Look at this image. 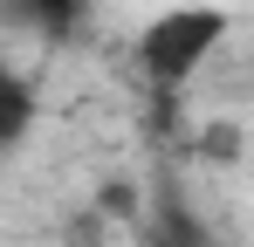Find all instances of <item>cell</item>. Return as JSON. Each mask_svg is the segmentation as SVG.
Segmentation results:
<instances>
[{
    "mask_svg": "<svg viewBox=\"0 0 254 247\" xmlns=\"http://www.w3.org/2000/svg\"><path fill=\"white\" fill-rule=\"evenodd\" d=\"M151 241H158V247H220V241H213V227H199L172 192L158 199V213H151Z\"/></svg>",
    "mask_w": 254,
    "mask_h": 247,
    "instance_id": "cell-3",
    "label": "cell"
},
{
    "mask_svg": "<svg viewBox=\"0 0 254 247\" xmlns=\"http://www.w3.org/2000/svg\"><path fill=\"white\" fill-rule=\"evenodd\" d=\"M227 41V14L220 7H172L158 21H144L137 35V69L151 89H186L213 62V48Z\"/></svg>",
    "mask_w": 254,
    "mask_h": 247,
    "instance_id": "cell-1",
    "label": "cell"
},
{
    "mask_svg": "<svg viewBox=\"0 0 254 247\" xmlns=\"http://www.w3.org/2000/svg\"><path fill=\"white\" fill-rule=\"evenodd\" d=\"M28 130H35V89H28V76L0 55V151H14Z\"/></svg>",
    "mask_w": 254,
    "mask_h": 247,
    "instance_id": "cell-2",
    "label": "cell"
},
{
    "mask_svg": "<svg viewBox=\"0 0 254 247\" xmlns=\"http://www.w3.org/2000/svg\"><path fill=\"white\" fill-rule=\"evenodd\" d=\"M35 21H42V35L48 41H69L76 28H83V14H89V0H21Z\"/></svg>",
    "mask_w": 254,
    "mask_h": 247,
    "instance_id": "cell-4",
    "label": "cell"
}]
</instances>
